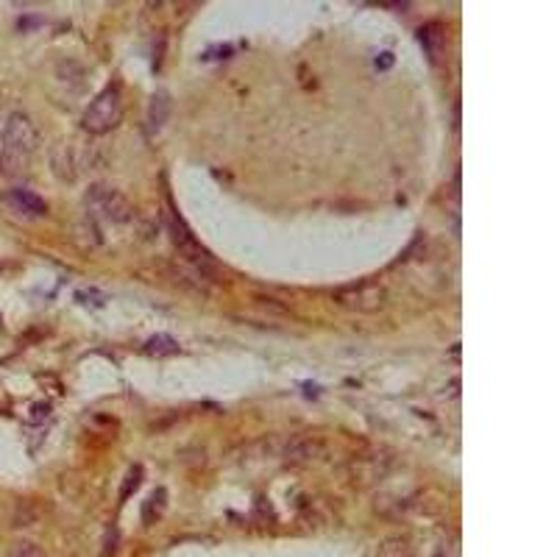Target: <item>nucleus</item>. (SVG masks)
Listing matches in <instances>:
<instances>
[{"label": "nucleus", "mask_w": 557, "mask_h": 557, "mask_svg": "<svg viewBox=\"0 0 557 557\" xmlns=\"http://www.w3.org/2000/svg\"><path fill=\"white\" fill-rule=\"evenodd\" d=\"M39 131L31 123V117L23 112H14L3 123V170L6 173H20L26 168L31 154L37 151Z\"/></svg>", "instance_id": "1"}, {"label": "nucleus", "mask_w": 557, "mask_h": 557, "mask_svg": "<svg viewBox=\"0 0 557 557\" xmlns=\"http://www.w3.org/2000/svg\"><path fill=\"white\" fill-rule=\"evenodd\" d=\"M123 117V92L117 84H109L84 112V129L90 134H106L120 123Z\"/></svg>", "instance_id": "2"}, {"label": "nucleus", "mask_w": 557, "mask_h": 557, "mask_svg": "<svg viewBox=\"0 0 557 557\" xmlns=\"http://www.w3.org/2000/svg\"><path fill=\"white\" fill-rule=\"evenodd\" d=\"M87 209H90L95 221H112L117 226H129L131 218H134L129 201L120 193H115V190L101 187V184H95L87 193Z\"/></svg>", "instance_id": "3"}, {"label": "nucleus", "mask_w": 557, "mask_h": 557, "mask_svg": "<svg viewBox=\"0 0 557 557\" xmlns=\"http://www.w3.org/2000/svg\"><path fill=\"white\" fill-rule=\"evenodd\" d=\"M335 301L340 307H346L349 312H357V315H371V312H379L388 301V290L379 285V282H357V285L343 287L337 290Z\"/></svg>", "instance_id": "4"}, {"label": "nucleus", "mask_w": 557, "mask_h": 557, "mask_svg": "<svg viewBox=\"0 0 557 557\" xmlns=\"http://www.w3.org/2000/svg\"><path fill=\"white\" fill-rule=\"evenodd\" d=\"M6 201H9V207L17 209V212H23L26 218H39V215H45V201H42L39 195L28 193V190H12V193H6Z\"/></svg>", "instance_id": "5"}, {"label": "nucleus", "mask_w": 557, "mask_h": 557, "mask_svg": "<svg viewBox=\"0 0 557 557\" xmlns=\"http://www.w3.org/2000/svg\"><path fill=\"white\" fill-rule=\"evenodd\" d=\"M326 443L318 441V438H310V435H301V438H293V441H287L285 452L290 457H298V460H310V457H318V454L324 452Z\"/></svg>", "instance_id": "6"}, {"label": "nucleus", "mask_w": 557, "mask_h": 557, "mask_svg": "<svg viewBox=\"0 0 557 557\" xmlns=\"http://www.w3.org/2000/svg\"><path fill=\"white\" fill-rule=\"evenodd\" d=\"M418 37H421V42H424V51L435 59H441L443 56V31L438 26H424L421 31H418Z\"/></svg>", "instance_id": "7"}, {"label": "nucleus", "mask_w": 557, "mask_h": 557, "mask_svg": "<svg viewBox=\"0 0 557 557\" xmlns=\"http://www.w3.org/2000/svg\"><path fill=\"white\" fill-rule=\"evenodd\" d=\"M170 115V98L165 92H156L154 101H151V131L162 129V123Z\"/></svg>", "instance_id": "8"}, {"label": "nucleus", "mask_w": 557, "mask_h": 557, "mask_svg": "<svg viewBox=\"0 0 557 557\" xmlns=\"http://www.w3.org/2000/svg\"><path fill=\"white\" fill-rule=\"evenodd\" d=\"M145 351H148L151 357H168V354H176V351H179V343L170 335H154L145 343Z\"/></svg>", "instance_id": "9"}, {"label": "nucleus", "mask_w": 557, "mask_h": 557, "mask_svg": "<svg viewBox=\"0 0 557 557\" xmlns=\"http://www.w3.org/2000/svg\"><path fill=\"white\" fill-rule=\"evenodd\" d=\"M379 557H415L413 546L407 544L404 538H388L385 544L379 546Z\"/></svg>", "instance_id": "10"}, {"label": "nucleus", "mask_w": 557, "mask_h": 557, "mask_svg": "<svg viewBox=\"0 0 557 557\" xmlns=\"http://www.w3.org/2000/svg\"><path fill=\"white\" fill-rule=\"evenodd\" d=\"M9 557H45V552H42L37 544H26V541H20V544L12 546V555Z\"/></svg>", "instance_id": "11"}]
</instances>
